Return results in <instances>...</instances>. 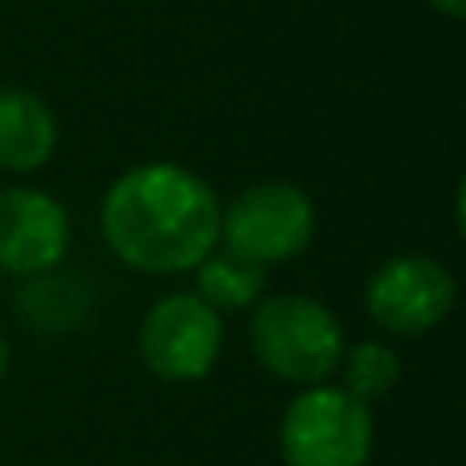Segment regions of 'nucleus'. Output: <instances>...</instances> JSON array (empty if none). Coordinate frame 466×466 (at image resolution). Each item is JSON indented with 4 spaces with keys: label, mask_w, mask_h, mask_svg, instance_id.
<instances>
[{
    "label": "nucleus",
    "mask_w": 466,
    "mask_h": 466,
    "mask_svg": "<svg viewBox=\"0 0 466 466\" xmlns=\"http://www.w3.org/2000/svg\"><path fill=\"white\" fill-rule=\"evenodd\" d=\"M103 238L123 266L185 274L221 241V201L193 168L168 160L127 168L103 197Z\"/></svg>",
    "instance_id": "nucleus-1"
},
{
    "label": "nucleus",
    "mask_w": 466,
    "mask_h": 466,
    "mask_svg": "<svg viewBox=\"0 0 466 466\" xmlns=\"http://www.w3.org/2000/svg\"><path fill=\"white\" fill-rule=\"evenodd\" d=\"M249 348L258 364L287 385H323L336 377L344 356V328L311 295L282 290L262 295L249 315Z\"/></svg>",
    "instance_id": "nucleus-2"
},
{
    "label": "nucleus",
    "mask_w": 466,
    "mask_h": 466,
    "mask_svg": "<svg viewBox=\"0 0 466 466\" xmlns=\"http://www.w3.org/2000/svg\"><path fill=\"white\" fill-rule=\"evenodd\" d=\"M70 249V218L62 201L29 185L0 188V270L16 279L54 270Z\"/></svg>",
    "instance_id": "nucleus-7"
},
{
    "label": "nucleus",
    "mask_w": 466,
    "mask_h": 466,
    "mask_svg": "<svg viewBox=\"0 0 466 466\" xmlns=\"http://www.w3.org/2000/svg\"><path fill=\"white\" fill-rule=\"evenodd\" d=\"M221 344H226L221 311H213L201 295L188 290L164 295L139 323V356L147 372L168 385L205 380L218 364Z\"/></svg>",
    "instance_id": "nucleus-5"
},
{
    "label": "nucleus",
    "mask_w": 466,
    "mask_h": 466,
    "mask_svg": "<svg viewBox=\"0 0 466 466\" xmlns=\"http://www.w3.org/2000/svg\"><path fill=\"white\" fill-rule=\"evenodd\" d=\"M8 372V344H5V336H0V377Z\"/></svg>",
    "instance_id": "nucleus-12"
},
{
    "label": "nucleus",
    "mask_w": 466,
    "mask_h": 466,
    "mask_svg": "<svg viewBox=\"0 0 466 466\" xmlns=\"http://www.w3.org/2000/svg\"><path fill=\"white\" fill-rule=\"evenodd\" d=\"M459 282L438 258L430 254H397L372 270L364 287V311L389 336H426L454 311Z\"/></svg>",
    "instance_id": "nucleus-6"
},
{
    "label": "nucleus",
    "mask_w": 466,
    "mask_h": 466,
    "mask_svg": "<svg viewBox=\"0 0 466 466\" xmlns=\"http://www.w3.org/2000/svg\"><path fill=\"white\" fill-rule=\"evenodd\" d=\"M315 238V205L290 180L249 185L221 209L218 246L249 258L258 266H279L299 258Z\"/></svg>",
    "instance_id": "nucleus-4"
},
{
    "label": "nucleus",
    "mask_w": 466,
    "mask_h": 466,
    "mask_svg": "<svg viewBox=\"0 0 466 466\" xmlns=\"http://www.w3.org/2000/svg\"><path fill=\"white\" fill-rule=\"evenodd\" d=\"M377 421L372 410L339 385H307L287 405L279 446L287 466H369Z\"/></svg>",
    "instance_id": "nucleus-3"
},
{
    "label": "nucleus",
    "mask_w": 466,
    "mask_h": 466,
    "mask_svg": "<svg viewBox=\"0 0 466 466\" xmlns=\"http://www.w3.org/2000/svg\"><path fill=\"white\" fill-rule=\"evenodd\" d=\"M197 274V295L213 307V311H241L254 307L266 295V266L249 262V258L233 254L218 246L193 266Z\"/></svg>",
    "instance_id": "nucleus-9"
},
{
    "label": "nucleus",
    "mask_w": 466,
    "mask_h": 466,
    "mask_svg": "<svg viewBox=\"0 0 466 466\" xmlns=\"http://www.w3.org/2000/svg\"><path fill=\"white\" fill-rule=\"evenodd\" d=\"M336 372H339V389H348L364 405H372L397 389V380H401V356L385 339H360V344L344 348Z\"/></svg>",
    "instance_id": "nucleus-10"
},
{
    "label": "nucleus",
    "mask_w": 466,
    "mask_h": 466,
    "mask_svg": "<svg viewBox=\"0 0 466 466\" xmlns=\"http://www.w3.org/2000/svg\"><path fill=\"white\" fill-rule=\"evenodd\" d=\"M57 152V119L33 90L0 86V168L13 177L46 168Z\"/></svg>",
    "instance_id": "nucleus-8"
},
{
    "label": "nucleus",
    "mask_w": 466,
    "mask_h": 466,
    "mask_svg": "<svg viewBox=\"0 0 466 466\" xmlns=\"http://www.w3.org/2000/svg\"><path fill=\"white\" fill-rule=\"evenodd\" d=\"M434 13H442V16H451V21H462L466 16V0H426Z\"/></svg>",
    "instance_id": "nucleus-11"
}]
</instances>
